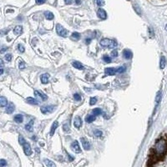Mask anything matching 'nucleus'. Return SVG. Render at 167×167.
Returning a JSON list of instances; mask_svg holds the SVG:
<instances>
[{"label":"nucleus","instance_id":"f257e3e1","mask_svg":"<svg viewBox=\"0 0 167 167\" xmlns=\"http://www.w3.org/2000/svg\"><path fill=\"white\" fill-rule=\"evenodd\" d=\"M167 151V142L165 140H159L154 146L155 156L161 157L165 154Z\"/></svg>","mask_w":167,"mask_h":167},{"label":"nucleus","instance_id":"f03ea898","mask_svg":"<svg viewBox=\"0 0 167 167\" xmlns=\"http://www.w3.org/2000/svg\"><path fill=\"white\" fill-rule=\"evenodd\" d=\"M117 41L114 39H103L100 41V45L104 47H108L109 48H114L117 47Z\"/></svg>","mask_w":167,"mask_h":167},{"label":"nucleus","instance_id":"7ed1b4c3","mask_svg":"<svg viewBox=\"0 0 167 167\" xmlns=\"http://www.w3.org/2000/svg\"><path fill=\"white\" fill-rule=\"evenodd\" d=\"M56 32L59 35H60L61 37H64V38H65V37H67L69 35V31L67 29H65L62 25H60L59 24L56 25Z\"/></svg>","mask_w":167,"mask_h":167},{"label":"nucleus","instance_id":"20e7f679","mask_svg":"<svg viewBox=\"0 0 167 167\" xmlns=\"http://www.w3.org/2000/svg\"><path fill=\"white\" fill-rule=\"evenodd\" d=\"M54 109H55V106H54V105H44L40 108V111H41L43 114H45L48 113H51Z\"/></svg>","mask_w":167,"mask_h":167},{"label":"nucleus","instance_id":"39448f33","mask_svg":"<svg viewBox=\"0 0 167 167\" xmlns=\"http://www.w3.org/2000/svg\"><path fill=\"white\" fill-rule=\"evenodd\" d=\"M34 94H35V96L38 98L39 99L42 100V101H45V100H47V99H48V96L46 95L45 94L43 93V92L39 91V90L34 91Z\"/></svg>","mask_w":167,"mask_h":167},{"label":"nucleus","instance_id":"423d86ee","mask_svg":"<svg viewBox=\"0 0 167 167\" xmlns=\"http://www.w3.org/2000/svg\"><path fill=\"white\" fill-rule=\"evenodd\" d=\"M71 149L75 152V153H81V149L79 145V142L77 140H74L71 143Z\"/></svg>","mask_w":167,"mask_h":167},{"label":"nucleus","instance_id":"0eeeda50","mask_svg":"<svg viewBox=\"0 0 167 167\" xmlns=\"http://www.w3.org/2000/svg\"><path fill=\"white\" fill-rule=\"evenodd\" d=\"M80 141H81L83 147H84V149H85V151H90V149H91V145H90V143L89 142L88 140L85 139V138L82 137L81 139H80Z\"/></svg>","mask_w":167,"mask_h":167},{"label":"nucleus","instance_id":"6e6552de","mask_svg":"<svg viewBox=\"0 0 167 167\" xmlns=\"http://www.w3.org/2000/svg\"><path fill=\"white\" fill-rule=\"evenodd\" d=\"M97 15L100 19H102V20H105L106 19H107V13H106L105 10L103 9V8H99V9H98Z\"/></svg>","mask_w":167,"mask_h":167},{"label":"nucleus","instance_id":"1a4fd4ad","mask_svg":"<svg viewBox=\"0 0 167 167\" xmlns=\"http://www.w3.org/2000/svg\"><path fill=\"white\" fill-rule=\"evenodd\" d=\"M23 146H24V154L26 155H30L31 154H32V149H31L29 143L26 142Z\"/></svg>","mask_w":167,"mask_h":167},{"label":"nucleus","instance_id":"9d476101","mask_svg":"<svg viewBox=\"0 0 167 167\" xmlns=\"http://www.w3.org/2000/svg\"><path fill=\"white\" fill-rule=\"evenodd\" d=\"M82 120L79 116H76L74 120V125L75 126L77 129H79L82 126Z\"/></svg>","mask_w":167,"mask_h":167},{"label":"nucleus","instance_id":"9b49d317","mask_svg":"<svg viewBox=\"0 0 167 167\" xmlns=\"http://www.w3.org/2000/svg\"><path fill=\"white\" fill-rule=\"evenodd\" d=\"M133 56V54L132 52L129 49H125L123 51V57L125 58V59H130Z\"/></svg>","mask_w":167,"mask_h":167},{"label":"nucleus","instance_id":"f8f14e48","mask_svg":"<svg viewBox=\"0 0 167 167\" xmlns=\"http://www.w3.org/2000/svg\"><path fill=\"white\" fill-rule=\"evenodd\" d=\"M105 74H107V75H114V74L117 73V71L115 69H114V68H107L105 70Z\"/></svg>","mask_w":167,"mask_h":167},{"label":"nucleus","instance_id":"ddd939ff","mask_svg":"<svg viewBox=\"0 0 167 167\" xmlns=\"http://www.w3.org/2000/svg\"><path fill=\"white\" fill-rule=\"evenodd\" d=\"M26 102L30 104V105H38L39 104L38 100H37L36 99H34V98H32V97L27 98V99H26Z\"/></svg>","mask_w":167,"mask_h":167},{"label":"nucleus","instance_id":"4468645a","mask_svg":"<svg viewBox=\"0 0 167 167\" xmlns=\"http://www.w3.org/2000/svg\"><path fill=\"white\" fill-rule=\"evenodd\" d=\"M14 109H15V107H14V105L13 103H9L8 105L7 106V109H6V113L7 114H12L13 113Z\"/></svg>","mask_w":167,"mask_h":167},{"label":"nucleus","instance_id":"2eb2a0df","mask_svg":"<svg viewBox=\"0 0 167 167\" xmlns=\"http://www.w3.org/2000/svg\"><path fill=\"white\" fill-rule=\"evenodd\" d=\"M58 126H59L58 121H54L53 123V125H52V126H51V129H50V135L51 136H53L54 135V132H55V130H56V129L58 128Z\"/></svg>","mask_w":167,"mask_h":167},{"label":"nucleus","instance_id":"dca6fc26","mask_svg":"<svg viewBox=\"0 0 167 167\" xmlns=\"http://www.w3.org/2000/svg\"><path fill=\"white\" fill-rule=\"evenodd\" d=\"M72 65H73L75 69H77V70H84V68H85L81 63H79V62H78V61L72 62Z\"/></svg>","mask_w":167,"mask_h":167},{"label":"nucleus","instance_id":"f3484780","mask_svg":"<svg viewBox=\"0 0 167 167\" xmlns=\"http://www.w3.org/2000/svg\"><path fill=\"white\" fill-rule=\"evenodd\" d=\"M48 79H49V74H44L41 75V82L43 84H48Z\"/></svg>","mask_w":167,"mask_h":167},{"label":"nucleus","instance_id":"a211bd4d","mask_svg":"<svg viewBox=\"0 0 167 167\" xmlns=\"http://www.w3.org/2000/svg\"><path fill=\"white\" fill-rule=\"evenodd\" d=\"M95 119H96L95 115H94V114H88V115L85 117V121L87 123H92L95 120Z\"/></svg>","mask_w":167,"mask_h":167},{"label":"nucleus","instance_id":"6ab92c4d","mask_svg":"<svg viewBox=\"0 0 167 167\" xmlns=\"http://www.w3.org/2000/svg\"><path fill=\"white\" fill-rule=\"evenodd\" d=\"M165 65H166V60H165V56H161L160 60V68L161 70H163V69H165Z\"/></svg>","mask_w":167,"mask_h":167},{"label":"nucleus","instance_id":"aec40b11","mask_svg":"<svg viewBox=\"0 0 167 167\" xmlns=\"http://www.w3.org/2000/svg\"><path fill=\"white\" fill-rule=\"evenodd\" d=\"M14 121L18 124H20L24 121V117H23L22 114H17V115L14 116Z\"/></svg>","mask_w":167,"mask_h":167},{"label":"nucleus","instance_id":"412c9836","mask_svg":"<svg viewBox=\"0 0 167 167\" xmlns=\"http://www.w3.org/2000/svg\"><path fill=\"white\" fill-rule=\"evenodd\" d=\"M7 104H8V100L4 96L0 97V105H1L2 107H6Z\"/></svg>","mask_w":167,"mask_h":167},{"label":"nucleus","instance_id":"4be33fe9","mask_svg":"<svg viewBox=\"0 0 167 167\" xmlns=\"http://www.w3.org/2000/svg\"><path fill=\"white\" fill-rule=\"evenodd\" d=\"M22 32H23V27L20 25L16 26V27L13 28V33L17 34V35H18V34H20Z\"/></svg>","mask_w":167,"mask_h":167},{"label":"nucleus","instance_id":"5701e85b","mask_svg":"<svg viewBox=\"0 0 167 167\" xmlns=\"http://www.w3.org/2000/svg\"><path fill=\"white\" fill-rule=\"evenodd\" d=\"M33 125H34V120H31L30 122L25 125V129H27L28 131H32L33 130Z\"/></svg>","mask_w":167,"mask_h":167},{"label":"nucleus","instance_id":"b1692460","mask_svg":"<svg viewBox=\"0 0 167 167\" xmlns=\"http://www.w3.org/2000/svg\"><path fill=\"white\" fill-rule=\"evenodd\" d=\"M44 15H45V18L47 19L48 20H52L54 19V14L52 13L51 12H49V11H46V12L44 13Z\"/></svg>","mask_w":167,"mask_h":167},{"label":"nucleus","instance_id":"393cba45","mask_svg":"<svg viewBox=\"0 0 167 167\" xmlns=\"http://www.w3.org/2000/svg\"><path fill=\"white\" fill-rule=\"evenodd\" d=\"M92 113L94 114V115L97 116V115H99V114H102V110L99 108H95V109H94L93 110H92Z\"/></svg>","mask_w":167,"mask_h":167},{"label":"nucleus","instance_id":"a878e982","mask_svg":"<svg viewBox=\"0 0 167 167\" xmlns=\"http://www.w3.org/2000/svg\"><path fill=\"white\" fill-rule=\"evenodd\" d=\"M161 97H162V93H161V91H158L156 97H155V102H156V104H159L160 102Z\"/></svg>","mask_w":167,"mask_h":167},{"label":"nucleus","instance_id":"bb28decb","mask_svg":"<svg viewBox=\"0 0 167 167\" xmlns=\"http://www.w3.org/2000/svg\"><path fill=\"white\" fill-rule=\"evenodd\" d=\"M44 163L45 165L47 166H49V167H54L55 166V164L54 162H52L50 160H48V159H44Z\"/></svg>","mask_w":167,"mask_h":167},{"label":"nucleus","instance_id":"cd10ccee","mask_svg":"<svg viewBox=\"0 0 167 167\" xmlns=\"http://www.w3.org/2000/svg\"><path fill=\"white\" fill-rule=\"evenodd\" d=\"M133 7H134V9L135 11V13H136L138 15H140V14H141V9H140V7L139 6V5L135 4Z\"/></svg>","mask_w":167,"mask_h":167},{"label":"nucleus","instance_id":"c85d7f7f","mask_svg":"<svg viewBox=\"0 0 167 167\" xmlns=\"http://www.w3.org/2000/svg\"><path fill=\"white\" fill-rule=\"evenodd\" d=\"M26 67V64L24 63V61L23 59L19 60V70H24Z\"/></svg>","mask_w":167,"mask_h":167},{"label":"nucleus","instance_id":"c756f323","mask_svg":"<svg viewBox=\"0 0 167 167\" xmlns=\"http://www.w3.org/2000/svg\"><path fill=\"white\" fill-rule=\"evenodd\" d=\"M94 136H96V137H101L103 135V132L101 130H99V129H95V130L94 131Z\"/></svg>","mask_w":167,"mask_h":167},{"label":"nucleus","instance_id":"7c9ffc66","mask_svg":"<svg viewBox=\"0 0 167 167\" xmlns=\"http://www.w3.org/2000/svg\"><path fill=\"white\" fill-rule=\"evenodd\" d=\"M103 60L105 61V63H107V64H109V63H111V58L108 55H104L103 56Z\"/></svg>","mask_w":167,"mask_h":167},{"label":"nucleus","instance_id":"2f4dec72","mask_svg":"<svg viewBox=\"0 0 167 167\" xmlns=\"http://www.w3.org/2000/svg\"><path fill=\"white\" fill-rule=\"evenodd\" d=\"M19 143L20 144V145H24L26 143V140H24V138L22 136V135H19Z\"/></svg>","mask_w":167,"mask_h":167},{"label":"nucleus","instance_id":"473e14b6","mask_svg":"<svg viewBox=\"0 0 167 167\" xmlns=\"http://www.w3.org/2000/svg\"><path fill=\"white\" fill-rule=\"evenodd\" d=\"M116 71L118 74H122L125 71V66H121V67H119L118 69H116Z\"/></svg>","mask_w":167,"mask_h":167},{"label":"nucleus","instance_id":"72a5a7b5","mask_svg":"<svg viewBox=\"0 0 167 167\" xmlns=\"http://www.w3.org/2000/svg\"><path fill=\"white\" fill-rule=\"evenodd\" d=\"M97 103V98L96 97H91L90 100V105H94Z\"/></svg>","mask_w":167,"mask_h":167},{"label":"nucleus","instance_id":"f704fd0d","mask_svg":"<svg viewBox=\"0 0 167 167\" xmlns=\"http://www.w3.org/2000/svg\"><path fill=\"white\" fill-rule=\"evenodd\" d=\"M72 38L78 40L80 38V34L79 33H77V32H74L73 34H72Z\"/></svg>","mask_w":167,"mask_h":167},{"label":"nucleus","instance_id":"c9c22d12","mask_svg":"<svg viewBox=\"0 0 167 167\" xmlns=\"http://www.w3.org/2000/svg\"><path fill=\"white\" fill-rule=\"evenodd\" d=\"M5 59H6V61L8 62H10L11 60H12V54H7L6 55H5Z\"/></svg>","mask_w":167,"mask_h":167},{"label":"nucleus","instance_id":"e433bc0d","mask_svg":"<svg viewBox=\"0 0 167 167\" xmlns=\"http://www.w3.org/2000/svg\"><path fill=\"white\" fill-rule=\"evenodd\" d=\"M18 50L20 52V53H24L25 48H24V47L22 44H19L18 45Z\"/></svg>","mask_w":167,"mask_h":167},{"label":"nucleus","instance_id":"4c0bfd02","mask_svg":"<svg viewBox=\"0 0 167 167\" xmlns=\"http://www.w3.org/2000/svg\"><path fill=\"white\" fill-rule=\"evenodd\" d=\"M74 99L77 100V101H79V100H81V96H80L79 94H74Z\"/></svg>","mask_w":167,"mask_h":167},{"label":"nucleus","instance_id":"58836bf2","mask_svg":"<svg viewBox=\"0 0 167 167\" xmlns=\"http://www.w3.org/2000/svg\"><path fill=\"white\" fill-rule=\"evenodd\" d=\"M96 4L98 6H103L104 4H105V2H104V0H96Z\"/></svg>","mask_w":167,"mask_h":167},{"label":"nucleus","instance_id":"ea45409f","mask_svg":"<svg viewBox=\"0 0 167 167\" xmlns=\"http://www.w3.org/2000/svg\"><path fill=\"white\" fill-rule=\"evenodd\" d=\"M5 165H7V162L5 161L4 160H0V166L1 167H4V166H5Z\"/></svg>","mask_w":167,"mask_h":167},{"label":"nucleus","instance_id":"a19ab883","mask_svg":"<svg viewBox=\"0 0 167 167\" xmlns=\"http://www.w3.org/2000/svg\"><path fill=\"white\" fill-rule=\"evenodd\" d=\"M111 55L114 57V58H115V57L118 56V51L117 50H113L111 52Z\"/></svg>","mask_w":167,"mask_h":167},{"label":"nucleus","instance_id":"79ce46f5","mask_svg":"<svg viewBox=\"0 0 167 167\" xmlns=\"http://www.w3.org/2000/svg\"><path fill=\"white\" fill-rule=\"evenodd\" d=\"M46 2V0H36V4H43Z\"/></svg>","mask_w":167,"mask_h":167},{"label":"nucleus","instance_id":"37998d69","mask_svg":"<svg viewBox=\"0 0 167 167\" xmlns=\"http://www.w3.org/2000/svg\"><path fill=\"white\" fill-rule=\"evenodd\" d=\"M149 35H151V37H153V35H154V31H153V29H152L151 27L149 28Z\"/></svg>","mask_w":167,"mask_h":167},{"label":"nucleus","instance_id":"c03bdc74","mask_svg":"<svg viewBox=\"0 0 167 167\" xmlns=\"http://www.w3.org/2000/svg\"><path fill=\"white\" fill-rule=\"evenodd\" d=\"M63 129H64V131H69V129H70V128H69V125H64Z\"/></svg>","mask_w":167,"mask_h":167},{"label":"nucleus","instance_id":"a18cd8bd","mask_svg":"<svg viewBox=\"0 0 167 167\" xmlns=\"http://www.w3.org/2000/svg\"><path fill=\"white\" fill-rule=\"evenodd\" d=\"M8 49V47H5V46H3L2 47V48H1V53L2 54H4L5 51H6Z\"/></svg>","mask_w":167,"mask_h":167},{"label":"nucleus","instance_id":"49530a36","mask_svg":"<svg viewBox=\"0 0 167 167\" xmlns=\"http://www.w3.org/2000/svg\"><path fill=\"white\" fill-rule=\"evenodd\" d=\"M64 2H65V4H71L72 3H73V1H72V0H64Z\"/></svg>","mask_w":167,"mask_h":167},{"label":"nucleus","instance_id":"de8ad7c7","mask_svg":"<svg viewBox=\"0 0 167 167\" xmlns=\"http://www.w3.org/2000/svg\"><path fill=\"white\" fill-rule=\"evenodd\" d=\"M85 40H86L85 43H86L87 44H90V42H91V39H86Z\"/></svg>","mask_w":167,"mask_h":167},{"label":"nucleus","instance_id":"09e8293b","mask_svg":"<svg viewBox=\"0 0 167 167\" xmlns=\"http://www.w3.org/2000/svg\"><path fill=\"white\" fill-rule=\"evenodd\" d=\"M67 155H68V156H69V158H70V161H72V160H74V157H72L71 155H70V154H69V153H67Z\"/></svg>","mask_w":167,"mask_h":167},{"label":"nucleus","instance_id":"8fccbe9b","mask_svg":"<svg viewBox=\"0 0 167 167\" xmlns=\"http://www.w3.org/2000/svg\"><path fill=\"white\" fill-rule=\"evenodd\" d=\"M75 3L77 4H80V3H81V1L80 0H75Z\"/></svg>","mask_w":167,"mask_h":167},{"label":"nucleus","instance_id":"3c124183","mask_svg":"<svg viewBox=\"0 0 167 167\" xmlns=\"http://www.w3.org/2000/svg\"><path fill=\"white\" fill-rule=\"evenodd\" d=\"M3 73H4V69L1 68V74H3Z\"/></svg>","mask_w":167,"mask_h":167},{"label":"nucleus","instance_id":"603ef678","mask_svg":"<svg viewBox=\"0 0 167 167\" xmlns=\"http://www.w3.org/2000/svg\"><path fill=\"white\" fill-rule=\"evenodd\" d=\"M165 29H166V30H167V24H166V25H165Z\"/></svg>","mask_w":167,"mask_h":167}]
</instances>
